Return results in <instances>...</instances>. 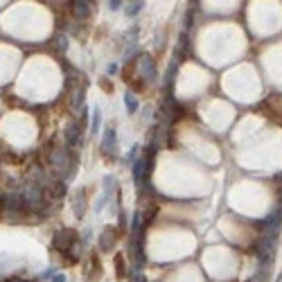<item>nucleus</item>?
<instances>
[{
  "instance_id": "4468645a",
  "label": "nucleus",
  "mask_w": 282,
  "mask_h": 282,
  "mask_svg": "<svg viewBox=\"0 0 282 282\" xmlns=\"http://www.w3.org/2000/svg\"><path fill=\"white\" fill-rule=\"evenodd\" d=\"M120 226L127 228V212H120Z\"/></svg>"
},
{
  "instance_id": "dca6fc26",
  "label": "nucleus",
  "mask_w": 282,
  "mask_h": 282,
  "mask_svg": "<svg viewBox=\"0 0 282 282\" xmlns=\"http://www.w3.org/2000/svg\"><path fill=\"white\" fill-rule=\"evenodd\" d=\"M190 3H192V5H199V0H190Z\"/></svg>"
},
{
  "instance_id": "39448f33",
  "label": "nucleus",
  "mask_w": 282,
  "mask_h": 282,
  "mask_svg": "<svg viewBox=\"0 0 282 282\" xmlns=\"http://www.w3.org/2000/svg\"><path fill=\"white\" fill-rule=\"evenodd\" d=\"M84 95H86V86L84 84H77L75 88L70 90V106L72 111H79L81 104H84Z\"/></svg>"
},
{
  "instance_id": "0eeeda50",
  "label": "nucleus",
  "mask_w": 282,
  "mask_h": 282,
  "mask_svg": "<svg viewBox=\"0 0 282 282\" xmlns=\"http://www.w3.org/2000/svg\"><path fill=\"white\" fill-rule=\"evenodd\" d=\"M79 133H81L79 124H68V127H66V142H68V145H77Z\"/></svg>"
},
{
  "instance_id": "6e6552de",
  "label": "nucleus",
  "mask_w": 282,
  "mask_h": 282,
  "mask_svg": "<svg viewBox=\"0 0 282 282\" xmlns=\"http://www.w3.org/2000/svg\"><path fill=\"white\" fill-rule=\"evenodd\" d=\"M115 275H118V280H124V275H127V264H124L122 255H115Z\"/></svg>"
},
{
  "instance_id": "f8f14e48",
  "label": "nucleus",
  "mask_w": 282,
  "mask_h": 282,
  "mask_svg": "<svg viewBox=\"0 0 282 282\" xmlns=\"http://www.w3.org/2000/svg\"><path fill=\"white\" fill-rule=\"evenodd\" d=\"M57 48L61 50V52H66V50H68V39H66L63 34H59V36H57Z\"/></svg>"
},
{
  "instance_id": "ddd939ff",
  "label": "nucleus",
  "mask_w": 282,
  "mask_h": 282,
  "mask_svg": "<svg viewBox=\"0 0 282 282\" xmlns=\"http://www.w3.org/2000/svg\"><path fill=\"white\" fill-rule=\"evenodd\" d=\"M100 131V111L93 113V124H90V133H97Z\"/></svg>"
},
{
  "instance_id": "7ed1b4c3",
  "label": "nucleus",
  "mask_w": 282,
  "mask_h": 282,
  "mask_svg": "<svg viewBox=\"0 0 282 282\" xmlns=\"http://www.w3.org/2000/svg\"><path fill=\"white\" fill-rule=\"evenodd\" d=\"M115 145H118V142H115V131L113 129H106L104 136H102V145H100L102 154H104L106 158H115V149H118Z\"/></svg>"
},
{
  "instance_id": "2eb2a0df",
  "label": "nucleus",
  "mask_w": 282,
  "mask_h": 282,
  "mask_svg": "<svg viewBox=\"0 0 282 282\" xmlns=\"http://www.w3.org/2000/svg\"><path fill=\"white\" fill-rule=\"evenodd\" d=\"M120 5H122V0H111L109 7H111V9H120Z\"/></svg>"
},
{
  "instance_id": "20e7f679",
  "label": "nucleus",
  "mask_w": 282,
  "mask_h": 282,
  "mask_svg": "<svg viewBox=\"0 0 282 282\" xmlns=\"http://www.w3.org/2000/svg\"><path fill=\"white\" fill-rule=\"evenodd\" d=\"M90 14H93V9H90L88 0H72V16L77 21H86V18H90Z\"/></svg>"
},
{
  "instance_id": "f257e3e1",
  "label": "nucleus",
  "mask_w": 282,
  "mask_h": 282,
  "mask_svg": "<svg viewBox=\"0 0 282 282\" xmlns=\"http://www.w3.org/2000/svg\"><path fill=\"white\" fill-rule=\"evenodd\" d=\"M138 75L142 77V81H151L156 77V63L149 54H142L138 59Z\"/></svg>"
},
{
  "instance_id": "9d476101",
  "label": "nucleus",
  "mask_w": 282,
  "mask_h": 282,
  "mask_svg": "<svg viewBox=\"0 0 282 282\" xmlns=\"http://www.w3.org/2000/svg\"><path fill=\"white\" fill-rule=\"evenodd\" d=\"M124 104H127V111L129 113H136L138 111V100H136V95L129 90V93H124Z\"/></svg>"
},
{
  "instance_id": "1a4fd4ad",
  "label": "nucleus",
  "mask_w": 282,
  "mask_h": 282,
  "mask_svg": "<svg viewBox=\"0 0 282 282\" xmlns=\"http://www.w3.org/2000/svg\"><path fill=\"white\" fill-rule=\"evenodd\" d=\"M142 7H145V0H133L131 5H127V9H124V12H127V16H136V14H140L142 12Z\"/></svg>"
},
{
  "instance_id": "f03ea898",
  "label": "nucleus",
  "mask_w": 282,
  "mask_h": 282,
  "mask_svg": "<svg viewBox=\"0 0 282 282\" xmlns=\"http://www.w3.org/2000/svg\"><path fill=\"white\" fill-rule=\"evenodd\" d=\"M118 230L113 228V226H106L104 230H102V235H100V248H102V253H109V251H113L115 248V244H118Z\"/></svg>"
},
{
  "instance_id": "9b49d317",
  "label": "nucleus",
  "mask_w": 282,
  "mask_h": 282,
  "mask_svg": "<svg viewBox=\"0 0 282 282\" xmlns=\"http://www.w3.org/2000/svg\"><path fill=\"white\" fill-rule=\"evenodd\" d=\"M187 52V34H181V39H178V45H176V57L183 59Z\"/></svg>"
},
{
  "instance_id": "423d86ee",
  "label": "nucleus",
  "mask_w": 282,
  "mask_h": 282,
  "mask_svg": "<svg viewBox=\"0 0 282 282\" xmlns=\"http://www.w3.org/2000/svg\"><path fill=\"white\" fill-rule=\"evenodd\" d=\"M72 210H75L77 219H84V212H86V192L84 190H77L75 199H72Z\"/></svg>"
}]
</instances>
